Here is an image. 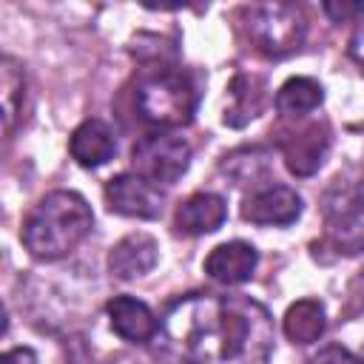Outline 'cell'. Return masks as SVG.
Wrapping results in <instances>:
<instances>
[{
    "instance_id": "9a60e30c",
    "label": "cell",
    "mask_w": 364,
    "mask_h": 364,
    "mask_svg": "<svg viewBox=\"0 0 364 364\" xmlns=\"http://www.w3.org/2000/svg\"><path fill=\"white\" fill-rule=\"evenodd\" d=\"M284 336L293 341V344H313L324 336L327 330V313H324V304L318 299H299L287 307L284 313Z\"/></svg>"
},
{
    "instance_id": "5b68a950",
    "label": "cell",
    "mask_w": 364,
    "mask_h": 364,
    "mask_svg": "<svg viewBox=\"0 0 364 364\" xmlns=\"http://www.w3.org/2000/svg\"><path fill=\"white\" fill-rule=\"evenodd\" d=\"M327 242L344 253H364V179H333L321 199Z\"/></svg>"
},
{
    "instance_id": "e0dca14e",
    "label": "cell",
    "mask_w": 364,
    "mask_h": 364,
    "mask_svg": "<svg viewBox=\"0 0 364 364\" xmlns=\"http://www.w3.org/2000/svg\"><path fill=\"white\" fill-rule=\"evenodd\" d=\"M0 100H3V134L11 136L26 100V68L11 54H3L0 60Z\"/></svg>"
},
{
    "instance_id": "8992f818",
    "label": "cell",
    "mask_w": 364,
    "mask_h": 364,
    "mask_svg": "<svg viewBox=\"0 0 364 364\" xmlns=\"http://www.w3.org/2000/svg\"><path fill=\"white\" fill-rule=\"evenodd\" d=\"M191 165V145L168 131L145 134L142 139L134 142L131 148V168L136 176L151 182L154 188L159 185H173L185 176Z\"/></svg>"
},
{
    "instance_id": "52a82bcc",
    "label": "cell",
    "mask_w": 364,
    "mask_h": 364,
    "mask_svg": "<svg viewBox=\"0 0 364 364\" xmlns=\"http://www.w3.org/2000/svg\"><path fill=\"white\" fill-rule=\"evenodd\" d=\"M299 122V119H296ZM279 148L284 154V165L296 176H310L321 168L327 148H330V131L324 122H299L296 128H284Z\"/></svg>"
},
{
    "instance_id": "44dd1931",
    "label": "cell",
    "mask_w": 364,
    "mask_h": 364,
    "mask_svg": "<svg viewBox=\"0 0 364 364\" xmlns=\"http://www.w3.org/2000/svg\"><path fill=\"white\" fill-rule=\"evenodd\" d=\"M321 9L333 23H355L364 14V3H324Z\"/></svg>"
},
{
    "instance_id": "30bf717a",
    "label": "cell",
    "mask_w": 364,
    "mask_h": 364,
    "mask_svg": "<svg viewBox=\"0 0 364 364\" xmlns=\"http://www.w3.org/2000/svg\"><path fill=\"white\" fill-rule=\"evenodd\" d=\"M259 264V250L250 242L233 239V242H222L216 245L208 256H205V273L208 279H213L216 284L233 287V284H245L250 282L253 270Z\"/></svg>"
},
{
    "instance_id": "6da1fadb",
    "label": "cell",
    "mask_w": 364,
    "mask_h": 364,
    "mask_svg": "<svg viewBox=\"0 0 364 364\" xmlns=\"http://www.w3.org/2000/svg\"><path fill=\"white\" fill-rule=\"evenodd\" d=\"M273 318L242 293H185L151 338V364H267Z\"/></svg>"
},
{
    "instance_id": "603a6c76",
    "label": "cell",
    "mask_w": 364,
    "mask_h": 364,
    "mask_svg": "<svg viewBox=\"0 0 364 364\" xmlns=\"http://www.w3.org/2000/svg\"><path fill=\"white\" fill-rule=\"evenodd\" d=\"M0 364H37V353L31 347H14L3 353Z\"/></svg>"
},
{
    "instance_id": "5bb4252c",
    "label": "cell",
    "mask_w": 364,
    "mask_h": 364,
    "mask_svg": "<svg viewBox=\"0 0 364 364\" xmlns=\"http://www.w3.org/2000/svg\"><path fill=\"white\" fill-rule=\"evenodd\" d=\"M68 151L77 165L82 168H100L117 154V134L102 119H85L74 128L68 139Z\"/></svg>"
},
{
    "instance_id": "9c48e42d",
    "label": "cell",
    "mask_w": 364,
    "mask_h": 364,
    "mask_svg": "<svg viewBox=\"0 0 364 364\" xmlns=\"http://www.w3.org/2000/svg\"><path fill=\"white\" fill-rule=\"evenodd\" d=\"M105 205L111 213L131 216V219H156L162 210V196L159 191L145 182L142 176L131 173H117L105 182Z\"/></svg>"
},
{
    "instance_id": "4fadbf2b",
    "label": "cell",
    "mask_w": 364,
    "mask_h": 364,
    "mask_svg": "<svg viewBox=\"0 0 364 364\" xmlns=\"http://www.w3.org/2000/svg\"><path fill=\"white\" fill-rule=\"evenodd\" d=\"M225 219H228V202H225V196L210 193V191H199V193H191L176 208L173 225H176L179 233L205 236V233L219 230L225 225Z\"/></svg>"
},
{
    "instance_id": "8fae6325",
    "label": "cell",
    "mask_w": 364,
    "mask_h": 364,
    "mask_svg": "<svg viewBox=\"0 0 364 364\" xmlns=\"http://www.w3.org/2000/svg\"><path fill=\"white\" fill-rule=\"evenodd\" d=\"M159 259V245L151 233L145 230H134L128 236H122L111 253H108V273L119 282H131L145 276L148 270H154Z\"/></svg>"
},
{
    "instance_id": "3957f363",
    "label": "cell",
    "mask_w": 364,
    "mask_h": 364,
    "mask_svg": "<svg viewBox=\"0 0 364 364\" xmlns=\"http://www.w3.org/2000/svg\"><path fill=\"white\" fill-rule=\"evenodd\" d=\"M199 91L179 68H156L136 85V111L156 128H182L193 119Z\"/></svg>"
},
{
    "instance_id": "7402d4cb",
    "label": "cell",
    "mask_w": 364,
    "mask_h": 364,
    "mask_svg": "<svg viewBox=\"0 0 364 364\" xmlns=\"http://www.w3.org/2000/svg\"><path fill=\"white\" fill-rule=\"evenodd\" d=\"M350 57L364 65V14L355 20V28H353V37H350Z\"/></svg>"
},
{
    "instance_id": "ba28073f",
    "label": "cell",
    "mask_w": 364,
    "mask_h": 364,
    "mask_svg": "<svg viewBox=\"0 0 364 364\" xmlns=\"http://www.w3.org/2000/svg\"><path fill=\"white\" fill-rule=\"evenodd\" d=\"M301 196L287 185L253 188L242 202V219L262 228H284L301 216Z\"/></svg>"
},
{
    "instance_id": "7a4b0ae2",
    "label": "cell",
    "mask_w": 364,
    "mask_h": 364,
    "mask_svg": "<svg viewBox=\"0 0 364 364\" xmlns=\"http://www.w3.org/2000/svg\"><path fill=\"white\" fill-rule=\"evenodd\" d=\"M91 228L94 213L82 193L51 191L28 210L20 228V242L37 262H57L74 253Z\"/></svg>"
},
{
    "instance_id": "ffe728a7",
    "label": "cell",
    "mask_w": 364,
    "mask_h": 364,
    "mask_svg": "<svg viewBox=\"0 0 364 364\" xmlns=\"http://www.w3.org/2000/svg\"><path fill=\"white\" fill-rule=\"evenodd\" d=\"M304 364H364V358L355 355L353 350L341 347V344H324V347H318Z\"/></svg>"
},
{
    "instance_id": "277c9868",
    "label": "cell",
    "mask_w": 364,
    "mask_h": 364,
    "mask_svg": "<svg viewBox=\"0 0 364 364\" xmlns=\"http://www.w3.org/2000/svg\"><path fill=\"white\" fill-rule=\"evenodd\" d=\"M242 14H245V31L250 43L264 57H273V60L287 57L299 51L307 37V20L301 9L293 3H282V0L253 3V6H245Z\"/></svg>"
},
{
    "instance_id": "ac0fdd59",
    "label": "cell",
    "mask_w": 364,
    "mask_h": 364,
    "mask_svg": "<svg viewBox=\"0 0 364 364\" xmlns=\"http://www.w3.org/2000/svg\"><path fill=\"white\" fill-rule=\"evenodd\" d=\"M230 102L225 108V117L222 122L225 125H233V128H242L245 122H250L259 111H262V80L256 77H247V74H239L233 82H230Z\"/></svg>"
},
{
    "instance_id": "d6986e66",
    "label": "cell",
    "mask_w": 364,
    "mask_h": 364,
    "mask_svg": "<svg viewBox=\"0 0 364 364\" xmlns=\"http://www.w3.org/2000/svg\"><path fill=\"white\" fill-rule=\"evenodd\" d=\"M222 173L233 179V185H259L270 171V151L262 145L236 148L222 159Z\"/></svg>"
},
{
    "instance_id": "2e32d148",
    "label": "cell",
    "mask_w": 364,
    "mask_h": 364,
    "mask_svg": "<svg viewBox=\"0 0 364 364\" xmlns=\"http://www.w3.org/2000/svg\"><path fill=\"white\" fill-rule=\"evenodd\" d=\"M324 102V88L313 77H290L276 91V111L287 119H304Z\"/></svg>"
},
{
    "instance_id": "7c38bea8",
    "label": "cell",
    "mask_w": 364,
    "mask_h": 364,
    "mask_svg": "<svg viewBox=\"0 0 364 364\" xmlns=\"http://www.w3.org/2000/svg\"><path fill=\"white\" fill-rule=\"evenodd\" d=\"M105 310H108L111 330L131 344H148L159 330L154 310L134 296H114Z\"/></svg>"
}]
</instances>
